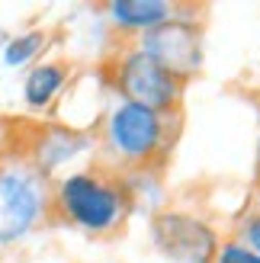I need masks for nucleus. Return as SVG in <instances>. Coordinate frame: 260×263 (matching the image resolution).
Segmentation results:
<instances>
[{"label": "nucleus", "instance_id": "12", "mask_svg": "<svg viewBox=\"0 0 260 263\" xmlns=\"http://www.w3.org/2000/svg\"><path fill=\"white\" fill-rule=\"evenodd\" d=\"M212 263H260V257L251 254L241 241H228V244H218V254Z\"/></svg>", "mask_w": 260, "mask_h": 263}, {"label": "nucleus", "instance_id": "6", "mask_svg": "<svg viewBox=\"0 0 260 263\" xmlns=\"http://www.w3.org/2000/svg\"><path fill=\"white\" fill-rule=\"evenodd\" d=\"M135 48H141L158 68H164L171 74L177 84L196 77L199 68H202V32L193 20L171 16L167 23H161L158 29L141 35V42Z\"/></svg>", "mask_w": 260, "mask_h": 263}, {"label": "nucleus", "instance_id": "13", "mask_svg": "<svg viewBox=\"0 0 260 263\" xmlns=\"http://www.w3.org/2000/svg\"><path fill=\"white\" fill-rule=\"evenodd\" d=\"M241 244L248 247L251 254L260 257V212L251 215V218H244V228H241Z\"/></svg>", "mask_w": 260, "mask_h": 263}, {"label": "nucleus", "instance_id": "2", "mask_svg": "<svg viewBox=\"0 0 260 263\" xmlns=\"http://www.w3.org/2000/svg\"><path fill=\"white\" fill-rule=\"evenodd\" d=\"M51 193L29 161L0 164V244H16L45 218Z\"/></svg>", "mask_w": 260, "mask_h": 263}, {"label": "nucleus", "instance_id": "1", "mask_svg": "<svg viewBox=\"0 0 260 263\" xmlns=\"http://www.w3.org/2000/svg\"><path fill=\"white\" fill-rule=\"evenodd\" d=\"M51 202L64 221L90 234L119 228V221L128 215V199L119 180H106L100 174H68L58 183Z\"/></svg>", "mask_w": 260, "mask_h": 263}, {"label": "nucleus", "instance_id": "5", "mask_svg": "<svg viewBox=\"0 0 260 263\" xmlns=\"http://www.w3.org/2000/svg\"><path fill=\"white\" fill-rule=\"evenodd\" d=\"M113 84L122 93V103H135L151 112H171L180 100V84L164 68H158L141 48L122 51L113 64Z\"/></svg>", "mask_w": 260, "mask_h": 263}, {"label": "nucleus", "instance_id": "10", "mask_svg": "<svg viewBox=\"0 0 260 263\" xmlns=\"http://www.w3.org/2000/svg\"><path fill=\"white\" fill-rule=\"evenodd\" d=\"M64 81H68V74H64L61 64H35V68L26 74V81H23V100H26V106L45 109L48 103L61 93Z\"/></svg>", "mask_w": 260, "mask_h": 263}, {"label": "nucleus", "instance_id": "11", "mask_svg": "<svg viewBox=\"0 0 260 263\" xmlns=\"http://www.w3.org/2000/svg\"><path fill=\"white\" fill-rule=\"evenodd\" d=\"M42 48H45V35L42 32H23V35L10 39L4 45V64L7 68H23V64H29Z\"/></svg>", "mask_w": 260, "mask_h": 263}, {"label": "nucleus", "instance_id": "9", "mask_svg": "<svg viewBox=\"0 0 260 263\" xmlns=\"http://www.w3.org/2000/svg\"><path fill=\"white\" fill-rule=\"evenodd\" d=\"M119 186L125 193V199H128V212H161V202H164V186H161V180L158 174H154L151 167H128L125 170V177L119 180Z\"/></svg>", "mask_w": 260, "mask_h": 263}, {"label": "nucleus", "instance_id": "8", "mask_svg": "<svg viewBox=\"0 0 260 263\" xmlns=\"http://www.w3.org/2000/svg\"><path fill=\"white\" fill-rule=\"evenodd\" d=\"M109 23L122 32H151L174 16V4L167 0H109Z\"/></svg>", "mask_w": 260, "mask_h": 263}, {"label": "nucleus", "instance_id": "4", "mask_svg": "<svg viewBox=\"0 0 260 263\" xmlns=\"http://www.w3.org/2000/svg\"><path fill=\"white\" fill-rule=\"evenodd\" d=\"M151 244L171 263H212L218 254V234L206 218L183 209H161L151 215Z\"/></svg>", "mask_w": 260, "mask_h": 263}, {"label": "nucleus", "instance_id": "7", "mask_svg": "<svg viewBox=\"0 0 260 263\" xmlns=\"http://www.w3.org/2000/svg\"><path fill=\"white\" fill-rule=\"evenodd\" d=\"M87 144H90L87 135H81V132H74V128H64V125H55V128H48L45 135L35 141L29 164L42 177H48L51 170L64 167L71 157H77L81 151H87Z\"/></svg>", "mask_w": 260, "mask_h": 263}, {"label": "nucleus", "instance_id": "14", "mask_svg": "<svg viewBox=\"0 0 260 263\" xmlns=\"http://www.w3.org/2000/svg\"><path fill=\"white\" fill-rule=\"evenodd\" d=\"M257 183H260V141H257Z\"/></svg>", "mask_w": 260, "mask_h": 263}, {"label": "nucleus", "instance_id": "15", "mask_svg": "<svg viewBox=\"0 0 260 263\" xmlns=\"http://www.w3.org/2000/svg\"><path fill=\"white\" fill-rule=\"evenodd\" d=\"M257 202H260V183H257Z\"/></svg>", "mask_w": 260, "mask_h": 263}, {"label": "nucleus", "instance_id": "3", "mask_svg": "<svg viewBox=\"0 0 260 263\" xmlns=\"http://www.w3.org/2000/svg\"><path fill=\"white\" fill-rule=\"evenodd\" d=\"M171 125L161 112H151L135 103H116L103 125V138L113 157L128 167H151L167 148Z\"/></svg>", "mask_w": 260, "mask_h": 263}]
</instances>
